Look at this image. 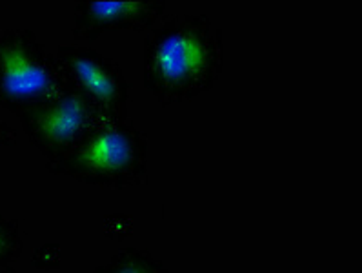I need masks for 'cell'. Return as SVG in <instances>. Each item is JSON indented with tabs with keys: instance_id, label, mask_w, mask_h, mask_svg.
<instances>
[{
	"instance_id": "obj_1",
	"label": "cell",
	"mask_w": 362,
	"mask_h": 273,
	"mask_svg": "<svg viewBox=\"0 0 362 273\" xmlns=\"http://www.w3.org/2000/svg\"><path fill=\"white\" fill-rule=\"evenodd\" d=\"M226 47L204 13H179L149 30L142 44V86L162 108L208 93L221 79Z\"/></svg>"
},
{
	"instance_id": "obj_2",
	"label": "cell",
	"mask_w": 362,
	"mask_h": 273,
	"mask_svg": "<svg viewBox=\"0 0 362 273\" xmlns=\"http://www.w3.org/2000/svg\"><path fill=\"white\" fill-rule=\"evenodd\" d=\"M148 136L135 122L104 119L52 170L77 182L104 188H128L148 171Z\"/></svg>"
},
{
	"instance_id": "obj_3",
	"label": "cell",
	"mask_w": 362,
	"mask_h": 273,
	"mask_svg": "<svg viewBox=\"0 0 362 273\" xmlns=\"http://www.w3.org/2000/svg\"><path fill=\"white\" fill-rule=\"evenodd\" d=\"M66 86L53 53L30 28H0V108L21 115Z\"/></svg>"
},
{
	"instance_id": "obj_4",
	"label": "cell",
	"mask_w": 362,
	"mask_h": 273,
	"mask_svg": "<svg viewBox=\"0 0 362 273\" xmlns=\"http://www.w3.org/2000/svg\"><path fill=\"white\" fill-rule=\"evenodd\" d=\"M104 119L107 117L90 98L68 84L55 97L18 115L22 129L46 158L49 171Z\"/></svg>"
},
{
	"instance_id": "obj_5",
	"label": "cell",
	"mask_w": 362,
	"mask_h": 273,
	"mask_svg": "<svg viewBox=\"0 0 362 273\" xmlns=\"http://www.w3.org/2000/svg\"><path fill=\"white\" fill-rule=\"evenodd\" d=\"M57 66L64 82L90 98L107 119H126L132 100V84L115 59L91 46H60Z\"/></svg>"
},
{
	"instance_id": "obj_6",
	"label": "cell",
	"mask_w": 362,
	"mask_h": 273,
	"mask_svg": "<svg viewBox=\"0 0 362 273\" xmlns=\"http://www.w3.org/2000/svg\"><path fill=\"white\" fill-rule=\"evenodd\" d=\"M164 0H82L73 11L71 33L82 42H95L111 31H149L166 17Z\"/></svg>"
},
{
	"instance_id": "obj_7",
	"label": "cell",
	"mask_w": 362,
	"mask_h": 273,
	"mask_svg": "<svg viewBox=\"0 0 362 273\" xmlns=\"http://www.w3.org/2000/svg\"><path fill=\"white\" fill-rule=\"evenodd\" d=\"M91 273H171L144 248H122Z\"/></svg>"
},
{
	"instance_id": "obj_8",
	"label": "cell",
	"mask_w": 362,
	"mask_h": 273,
	"mask_svg": "<svg viewBox=\"0 0 362 273\" xmlns=\"http://www.w3.org/2000/svg\"><path fill=\"white\" fill-rule=\"evenodd\" d=\"M24 252V239L17 219L4 217L0 214V269L9 268L17 262Z\"/></svg>"
},
{
	"instance_id": "obj_9",
	"label": "cell",
	"mask_w": 362,
	"mask_h": 273,
	"mask_svg": "<svg viewBox=\"0 0 362 273\" xmlns=\"http://www.w3.org/2000/svg\"><path fill=\"white\" fill-rule=\"evenodd\" d=\"M0 273H18V272H15L13 268H4V269H0Z\"/></svg>"
}]
</instances>
